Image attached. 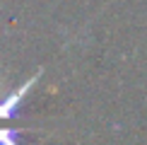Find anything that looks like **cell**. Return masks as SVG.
<instances>
[{
	"label": "cell",
	"mask_w": 147,
	"mask_h": 145,
	"mask_svg": "<svg viewBox=\"0 0 147 145\" xmlns=\"http://www.w3.org/2000/svg\"><path fill=\"white\" fill-rule=\"evenodd\" d=\"M39 77H41V70H39V72H34V75L29 77L27 82H22L20 87L15 89V92L0 97V121H10V119H15V116H17V111H20L24 97L32 92V87L39 82Z\"/></svg>",
	"instance_id": "cell-1"
},
{
	"label": "cell",
	"mask_w": 147,
	"mask_h": 145,
	"mask_svg": "<svg viewBox=\"0 0 147 145\" xmlns=\"http://www.w3.org/2000/svg\"><path fill=\"white\" fill-rule=\"evenodd\" d=\"M0 145H20V131L17 128H0Z\"/></svg>",
	"instance_id": "cell-2"
}]
</instances>
